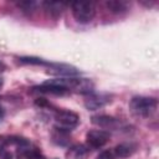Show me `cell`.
Listing matches in <instances>:
<instances>
[{
	"instance_id": "cell-4",
	"label": "cell",
	"mask_w": 159,
	"mask_h": 159,
	"mask_svg": "<svg viewBox=\"0 0 159 159\" xmlns=\"http://www.w3.org/2000/svg\"><path fill=\"white\" fill-rule=\"evenodd\" d=\"M108 140H109V133L103 129H93L86 134L87 145L93 149L102 148L108 143Z\"/></svg>"
},
{
	"instance_id": "cell-17",
	"label": "cell",
	"mask_w": 159,
	"mask_h": 159,
	"mask_svg": "<svg viewBox=\"0 0 159 159\" xmlns=\"http://www.w3.org/2000/svg\"><path fill=\"white\" fill-rule=\"evenodd\" d=\"M2 116H4V108H2V106L0 104V118H2Z\"/></svg>"
},
{
	"instance_id": "cell-1",
	"label": "cell",
	"mask_w": 159,
	"mask_h": 159,
	"mask_svg": "<svg viewBox=\"0 0 159 159\" xmlns=\"http://www.w3.org/2000/svg\"><path fill=\"white\" fill-rule=\"evenodd\" d=\"M158 106V101L153 97H144V96H137L133 97L129 102V109L133 114L138 117H149L152 116Z\"/></svg>"
},
{
	"instance_id": "cell-5",
	"label": "cell",
	"mask_w": 159,
	"mask_h": 159,
	"mask_svg": "<svg viewBox=\"0 0 159 159\" xmlns=\"http://www.w3.org/2000/svg\"><path fill=\"white\" fill-rule=\"evenodd\" d=\"M111 102V96L106 93H88L84 98V107L88 111H96Z\"/></svg>"
},
{
	"instance_id": "cell-3",
	"label": "cell",
	"mask_w": 159,
	"mask_h": 159,
	"mask_svg": "<svg viewBox=\"0 0 159 159\" xmlns=\"http://www.w3.org/2000/svg\"><path fill=\"white\" fill-rule=\"evenodd\" d=\"M55 120L57 123V127L71 130L72 128H75L78 124L80 117L77 113H75L72 111L61 109V111H57L55 113Z\"/></svg>"
},
{
	"instance_id": "cell-14",
	"label": "cell",
	"mask_w": 159,
	"mask_h": 159,
	"mask_svg": "<svg viewBox=\"0 0 159 159\" xmlns=\"http://www.w3.org/2000/svg\"><path fill=\"white\" fill-rule=\"evenodd\" d=\"M19 5V7H21L24 11H30V10H34V7H35V2L34 1H25V2H19L17 4Z\"/></svg>"
},
{
	"instance_id": "cell-16",
	"label": "cell",
	"mask_w": 159,
	"mask_h": 159,
	"mask_svg": "<svg viewBox=\"0 0 159 159\" xmlns=\"http://www.w3.org/2000/svg\"><path fill=\"white\" fill-rule=\"evenodd\" d=\"M5 70H6V65H5L2 61H0V73H1V72H4Z\"/></svg>"
},
{
	"instance_id": "cell-7",
	"label": "cell",
	"mask_w": 159,
	"mask_h": 159,
	"mask_svg": "<svg viewBox=\"0 0 159 159\" xmlns=\"http://www.w3.org/2000/svg\"><path fill=\"white\" fill-rule=\"evenodd\" d=\"M92 123L103 129H116L120 125V122L117 118L109 116H94L92 117Z\"/></svg>"
},
{
	"instance_id": "cell-11",
	"label": "cell",
	"mask_w": 159,
	"mask_h": 159,
	"mask_svg": "<svg viewBox=\"0 0 159 159\" xmlns=\"http://www.w3.org/2000/svg\"><path fill=\"white\" fill-rule=\"evenodd\" d=\"M68 133L70 130L60 128V127H55L53 128V133H52V138L53 142H56L60 145H65L68 142Z\"/></svg>"
},
{
	"instance_id": "cell-10",
	"label": "cell",
	"mask_w": 159,
	"mask_h": 159,
	"mask_svg": "<svg viewBox=\"0 0 159 159\" xmlns=\"http://www.w3.org/2000/svg\"><path fill=\"white\" fill-rule=\"evenodd\" d=\"M43 6H45V10H47V12L51 16L58 17L62 14V11L65 10L66 4L65 2H55V1H51V2H43Z\"/></svg>"
},
{
	"instance_id": "cell-13",
	"label": "cell",
	"mask_w": 159,
	"mask_h": 159,
	"mask_svg": "<svg viewBox=\"0 0 159 159\" xmlns=\"http://www.w3.org/2000/svg\"><path fill=\"white\" fill-rule=\"evenodd\" d=\"M21 63H27V65H36V66H53V63L47 62L42 58L39 57H32V56H27V57H20L19 58Z\"/></svg>"
},
{
	"instance_id": "cell-6",
	"label": "cell",
	"mask_w": 159,
	"mask_h": 159,
	"mask_svg": "<svg viewBox=\"0 0 159 159\" xmlns=\"http://www.w3.org/2000/svg\"><path fill=\"white\" fill-rule=\"evenodd\" d=\"M16 157L17 159H45L40 149L32 147L29 140L16 149Z\"/></svg>"
},
{
	"instance_id": "cell-8",
	"label": "cell",
	"mask_w": 159,
	"mask_h": 159,
	"mask_svg": "<svg viewBox=\"0 0 159 159\" xmlns=\"http://www.w3.org/2000/svg\"><path fill=\"white\" fill-rule=\"evenodd\" d=\"M106 7L113 14H123L129 9V4L124 0H109L106 2Z\"/></svg>"
},
{
	"instance_id": "cell-9",
	"label": "cell",
	"mask_w": 159,
	"mask_h": 159,
	"mask_svg": "<svg viewBox=\"0 0 159 159\" xmlns=\"http://www.w3.org/2000/svg\"><path fill=\"white\" fill-rule=\"evenodd\" d=\"M88 155V149L84 145H75L67 152L68 159H86Z\"/></svg>"
},
{
	"instance_id": "cell-15",
	"label": "cell",
	"mask_w": 159,
	"mask_h": 159,
	"mask_svg": "<svg viewBox=\"0 0 159 159\" xmlns=\"http://www.w3.org/2000/svg\"><path fill=\"white\" fill-rule=\"evenodd\" d=\"M113 153L112 152H109V150H103L102 153H99L98 155H97V158L96 159H113Z\"/></svg>"
},
{
	"instance_id": "cell-12",
	"label": "cell",
	"mask_w": 159,
	"mask_h": 159,
	"mask_svg": "<svg viewBox=\"0 0 159 159\" xmlns=\"http://www.w3.org/2000/svg\"><path fill=\"white\" fill-rule=\"evenodd\" d=\"M135 152V148L130 144H119L114 148V153L113 155L119 157V158H127L129 155H132Z\"/></svg>"
},
{
	"instance_id": "cell-18",
	"label": "cell",
	"mask_w": 159,
	"mask_h": 159,
	"mask_svg": "<svg viewBox=\"0 0 159 159\" xmlns=\"http://www.w3.org/2000/svg\"><path fill=\"white\" fill-rule=\"evenodd\" d=\"M2 86V78H0V87Z\"/></svg>"
},
{
	"instance_id": "cell-2",
	"label": "cell",
	"mask_w": 159,
	"mask_h": 159,
	"mask_svg": "<svg viewBox=\"0 0 159 159\" xmlns=\"http://www.w3.org/2000/svg\"><path fill=\"white\" fill-rule=\"evenodd\" d=\"M71 10L75 20L80 24H88L96 15V6L93 2L75 1L71 4Z\"/></svg>"
}]
</instances>
